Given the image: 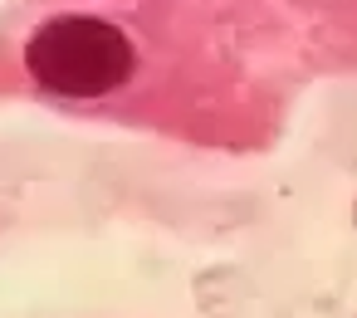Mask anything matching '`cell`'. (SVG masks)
Listing matches in <instances>:
<instances>
[{"mask_svg": "<svg viewBox=\"0 0 357 318\" xmlns=\"http://www.w3.org/2000/svg\"><path fill=\"white\" fill-rule=\"evenodd\" d=\"M137 69L132 40L98 15H54L25 40V74L59 98H108Z\"/></svg>", "mask_w": 357, "mask_h": 318, "instance_id": "cell-1", "label": "cell"}]
</instances>
